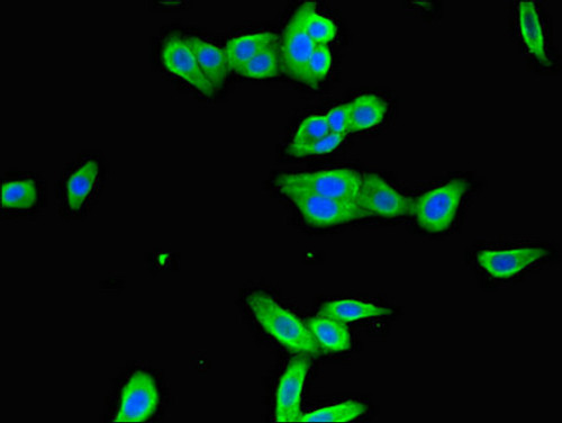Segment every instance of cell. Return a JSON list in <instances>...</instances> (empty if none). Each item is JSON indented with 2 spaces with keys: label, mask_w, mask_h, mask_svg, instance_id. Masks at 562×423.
<instances>
[{
  "label": "cell",
  "mask_w": 562,
  "mask_h": 423,
  "mask_svg": "<svg viewBox=\"0 0 562 423\" xmlns=\"http://www.w3.org/2000/svg\"><path fill=\"white\" fill-rule=\"evenodd\" d=\"M244 302L260 327L287 350L305 356L324 353L307 328L306 322L283 308L266 292L252 291L247 294Z\"/></svg>",
  "instance_id": "cell-1"
},
{
  "label": "cell",
  "mask_w": 562,
  "mask_h": 423,
  "mask_svg": "<svg viewBox=\"0 0 562 423\" xmlns=\"http://www.w3.org/2000/svg\"><path fill=\"white\" fill-rule=\"evenodd\" d=\"M160 402L157 378L145 368L133 367L115 386L108 401V418L116 422H145L154 417Z\"/></svg>",
  "instance_id": "cell-2"
},
{
  "label": "cell",
  "mask_w": 562,
  "mask_h": 423,
  "mask_svg": "<svg viewBox=\"0 0 562 423\" xmlns=\"http://www.w3.org/2000/svg\"><path fill=\"white\" fill-rule=\"evenodd\" d=\"M362 173L349 168L316 171V173L281 174L275 179L276 186L333 198L357 204Z\"/></svg>",
  "instance_id": "cell-3"
},
{
  "label": "cell",
  "mask_w": 562,
  "mask_h": 423,
  "mask_svg": "<svg viewBox=\"0 0 562 423\" xmlns=\"http://www.w3.org/2000/svg\"><path fill=\"white\" fill-rule=\"evenodd\" d=\"M468 187V180L452 179L449 183L414 198L413 215L416 222L423 230L431 233L446 231L455 220Z\"/></svg>",
  "instance_id": "cell-4"
},
{
  "label": "cell",
  "mask_w": 562,
  "mask_h": 423,
  "mask_svg": "<svg viewBox=\"0 0 562 423\" xmlns=\"http://www.w3.org/2000/svg\"><path fill=\"white\" fill-rule=\"evenodd\" d=\"M279 191L297 207L306 223L313 228H331L367 219L357 204L293 189L280 188Z\"/></svg>",
  "instance_id": "cell-5"
},
{
  "label": "cell",
  "mask_w": 562,
  "mask_h": 423,
  "mask_svg": "<svg viewBox=\"0 0 562 423\" xmlns=\"http://www.w3.org/2000/svg\"><path fill=\"white\" fill-rule=\"evenodd\" d=\"M314 5L313 2H306L296 9L286 26L283 41H280L284 74L302 84L305 83L308 61L316 48L305 29L306 16Z\"/></svg>",
  "instance_id": "cell-6"
},
{
  "label": "cell",
  "mask_w": 562,
  "mask_h": 423,
  "mask_svg": "<svg viewBox=\"0 0 562 423\" xmlns=\"http://www.w3.org/2000/svg\"><path fill=\"white\" fill-rule=\"evenodd\" d=\"M415 200L407 197L374 173L362 175L357 205L367 218H401L414 214Z\"/></svg>",
  "instance_id": "cell-7"
},
{
  "label": "cell",
  "mask_w": 562,
  "mask_h": 423,
  "mask_svg": "<svg viewBox=\"0 0 562 423\" xmlns=\"http://www.w3.org/2000/svg\"><path fill=\"white\" fill-rule=\"evenodd\" d=\"M311 362L305 355L290 360L286 371L280 378L276 392L275 421L299 422L302 417V393L305 378L310 371Z\"/></svg>",
  "instance_id": "cell-8"
},
{
  "label": "cell",
  "mask_w": 562,
  "mask_h": 423,
  "mask_svg": "<svg viewBox=\"0 0 562 423\" xmlns=\"http://www.w3.org/2000/svg\"><path fill=\"white\" fill-rule=\"evenodd\" d=\"M101 184V165L94 159L81 162L62 180V202L71 214L83 212Z\"/></svg>",
  "instance_id": "cell-9"
},
{
  "label": "cell",
  "mask_w": 562,
  "mask_h": 423,
  "mask_svg": "<svg viewBox=\"0 0 562 423\" xmlns=\"http://www.w3.org/2000/svg\"><path fill=\"white\" fill-rule=\"evenodd\" d=\"M161 60L163 66H165L171 74L186 80L189 85H192L205 96H213L215 92L214 87L204 76L194 53L189 49L184 40L176 38V36L169 39L165 45H163Z\"/></svg>",
  "instance_id": "cell-10"
},
{
  "label": "cell",
  "mask_w": 562,
  "mask_h": 423,
  "mask_svg": "<svg viewBox=\"0 0 562 423\" xmlns=\"http://www.w3.org/2000/svg\"><path fill=\"white\" fill-rule=\"evenodd\" d=\"M549 251L542 248L521 247L507 250H484L477 260L488 274L496 278H510L528 268L537 260L547 257Z\"/></svg>",
  "instance_id": "cell-11"
},
{
  "label": "cell",
  "mask_w": 562,
  "mask_h": 423,
  "mask_svg": "<svg viewBox=\"0 0 562 423\" xmlns=\"http://www.w3.org/2000/svg\"><path fill=\"white\" fill-rule=\"evenodd\" d=\"M42 187L33 177H16L2 185V209L9 213H29L42 202Z\"/></svg>",
  "instance_id": "cell-12"
},
{
  "label": "cell",
  "mask_w": 562,
  "mask_h": 423,
  "mask_svg": "<svg viewBox=\"0 0 562 423\" xmlns=\"http://www.w3.org/2000/svg\"><path fill=\"white\" fill-rule=\"evenodd\" d=\"M184 41L194 53L207 80L210 81L215 90L221 89L229 71L224 50L215 47L212 43L196 38V36H186Z\"/></svg>",
  "instance_id": "cell-13"
},
{
  "label": "cell",
  "mask_w": 562,
  "mask_h": 423,
  "mask_svg": "<svg viewBox=\"0 0 562 423\" xmlns=\"http://www.w3.org/2000/svg\"><path fill=\"white\" fill-rule=\"evenodd\" d=\"M278 40V35L271 32L248 34L230 40L224 48L229 70L239 74L253 58Z\"/></svg>",
  "instance_id": "cell-14"
},
{
  "label": "cell",
  "mask_w": 562,
  "mask_h": 423,
  "mask_svg": "<svg viewBox=\"0 0 562 423\" xmlns=\"http://www.w3.org/2000/svg\"><path fill=\"white\" fill-rule=\"evenodd\" d=\"M305 322L323 351L342 353L351 349L352 340L347 323L322 317L319 314Z\"/></svg>",
  "instance_id": "cell-15"
},
{
  "label": "cell",
  "mask_w": 562,
  "mask_h": 423,
  "mask_svg": "<svg viewBox=\"0 0 562 423\" xmlns=\"http://www.w3.org/2000/svg\"><path fill=\"white\" fill-rule=\"evenodd\" d=\"M519 26L525 47L543 66L550 67L551 61L546 51L545 34L536 5L522 2L519 5Z\"/></svg>",
  "instance_id": "cell-16"
},
{
  "label": "cell",
  "mask_w": 562,
  "mask_h": 423,
  "mask_svg": "<svg viewBox=\"0 0 562 423\" xmlns=\"http://www.w3.org/2000/svg\"><path fill=\"white\" fill-rule=\"evenodd\" d=\"M350 104L349 133H359L376 128L388 112V104L374 94L360 95Z\"/></svg>",
  "instance_id": "cell-17"
},
{
  "label": "cell",
  "mask_w": 562,
  "mask_h": 423,
  "mask_svg": "<svg viewBox=\"0 0 562 423\" xmlns=\"http://www.w3.org/2000/svg\"><path fill=\"white\" fill-rule=\"evenodd\" d=\"M392 313V309L384 308V306L353 299L330 301L323 304L319 311V315H322V317L338 320L344 323L362 319L386 317V315Z\"/></svg>",
  "instance_id": "cell-18"
},
{
  "label": "cell",
  "mask_w": 562,
  "mask_h": 423,
  "mask_svg": "<svg viewBox=\"0 0 562 423\" xmlns=\"http://www.w3.org/2000/svg\"><path fill=\"white\" fill-rule=\"evenodd\" d=\"M283 72L281 59V42L278 40L253 58L238 75L250 79H270Z\"/></svg>",
  "instance_id": "cell-19"
},
{
  "label": "cell",
  "mask_w": 562,
  "mask_h": 423,
  "mask_svg": "<svg viewBox=\"0 0 562 423\" xmlns=\"http://www.w3.org/2000/svg\"><path fill=\"white\" fill-rule=\"evenodd\" d=\"M367 410L368 407L365 403L351 400L310 413H303L299 422H349L361 417Z\"/></svg>",
  "instance_id": "cell-20"
},
{
  "label": "cell",
  "mask_w": 562,
  "mask_h": 423,
  "mask_svg": "<svg viewBox=\"0 0 562 423\" xmlns=\"http://www.w3.org/2000/svg\"><path fill=\"white\" fill-rule=\"evenodd\" d=\"M332 68V54L328 45H316L306 68L305 85L317 89L329 76Z\"/></svg>",
  "instance_id": "cell-21"
},
{
  "label": "cell",
  "mask_w": 562,
  "mask_h": 423,
  "mask_svg": "<svg viewBox=\"0 0 562 423\" xmlns=\"http://www.w3.org/2000/svg\"><path fill=\"white\" fill-rule=\"evenodd\" d=\"M330 128L328 121H326L325 115H312L308 116L294 135L292 143L289 146L292 147H303L307 144H311L317 140H321L330 134Z\"/></svg>",
  "instance_id": "cell-22"
},
{
  "label": "cell",
  "mask_w": 562,
  "mask_h": 423,
  "mask_svg": "<svg viewBox=\"0 0 562 423\" xmlns=\"http://www.w3.org/2000/svg\"><path fill=\"white\" fill-rule=\"evenodd\" d=\"M305 29L316 45H328L338 33L337 24L317 13L315 5L306 16Z\"/></svg>",
  "instance_id": "cell-23"
},
{
  "label": "cell",
  "mask_w": 562,
  "mask_h": 423,
  "mask_svg": "<svg viewBox=\"0 0 562 423\" xmlns=\"http://www.w3.org/2000/svg\"><path fill=\"white\" fill-rule=\"evenodd\" d=\"M346 135H341L337 133H330L321 140H317L307 146L303 147H292L288 146L286 149L287 155L294 158H304L310 156H320L325 155V153H330L335 149H338L344 140H346Z\"/></svg>",
  "instance_id": "cell-24"
},
{
  "label": "cell",
  "mask_w": 562,
  "mask_h": 423,
  "mask_svg": "<svg viewBox=\"0 0 562 423\" xmlns=\"http://www.w3.org/2000/svg\"><path fill=\"white\" fill-rule=\"evenodd\" d=\"M328 121L330 131L341 135L349 134L350 124V104H342L332 108V110L325 115Z\"/></svg>",
  "instance_id": "cell-25"
}]
</instances>
